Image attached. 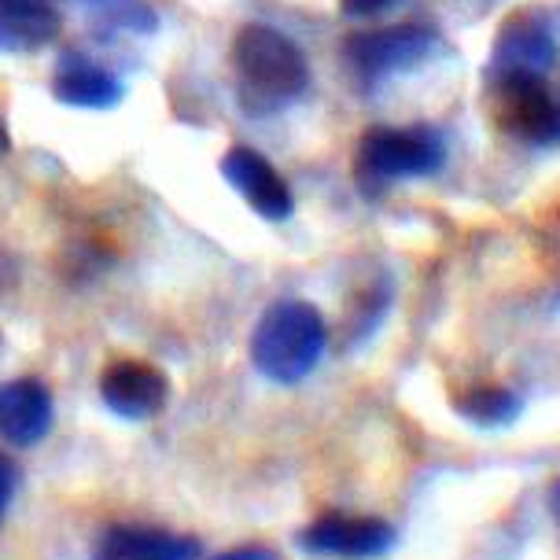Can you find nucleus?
Returning a JSON list of instances; mask_svg holds the SVG:
<instances>
[{
  "label": "nucleus",
  "mask_w": 560,
  "mask_h": 560,
  "mask_svg": "<svg viewBox=\"0 0 560 560\" xmlns=\"http://www.w3.org/2000/svg\"><path fill=\"white\" fill-rule=\"evenodd\" d=\"M233 70L240 85V107L262 118L292 107L310 85V63L292 37L277 26L247 23L233 37Z\"/></svg>",
  "instance_id": "nucleus-1"
},
{
  "label": "nucleus",
  "mask_w": 560,
  "mask_h": 560,
  "mask_svg": "<svg viewBox=\"0 0 560 560\" xmlns=\"http://www.w3.org/2000/svg\"><path fill=\"white\" fill-rule=\"evenodd\" d=\"M328 347V325L322 310L303 299H280L258 317L252 332V362L266 380L295 387L322 365Z\"/></svg>",
  "instance_id": "nucleus-2"
},
{
  "label": "nucleus",
  "mask_w": 560,
  "mask_h": 560,
  "mask_svg": "<svg viewBox=\"0 0 560 560\" xmlns=\"http://www.w3.org/2000/svg\"><path fill=\"white\" fill-rule=\"evenodd\" d=\"M443 140L432 129H395L373 126L358 140L354 177L365 192H384L406 177H428L443 166Z\"/></svg>",
  "instance_id": "nucleus-3"
},
{
  "label": "nucleus",
  "mask_w": 560,
  "mask_h": 560,
  "mask_svg": "<svg viewBox=\"0 0 560 560\" xmlns=\"http://www.w3.org/2000/svg\"><path fill=\"white\" fill-rule=\"evenodd\" d=\"M439 52V34L428 26H387L350 34L343 42V59L362 85L392 82L398 74L424 67Z\"/></svg>",
  "instance_id": "nucleus-4"
},
{
  "label": "nucleus",
  "mask_w": 560,
  "mask_h": 560,
  "mask_svg": "<svg viewBox=\"0 0 560 560\" xmlns=\"http://www.w3.org/2000/svg\"><path fill=\"white\" fill-rule=\"evenodd\" d=\"M398 532L380 516L354 513H322L299 532V546L310 557H336V560H373L395 546Z\"/></svg>",
  "instance_id": "nucleus-5"
},
{
  "label": "nucleus",
  "mask_w": 560,
  "mask_h": 560,
  "mask_svg": "<svg viewBox=\"0 0 560 560\" xmlns=\"http://www.w3.org/2000/svg\"><path fill=\"white\" fill-rule=\"evenodd\" d=\"M557 63V42L538 15H516L494 37L487 63V82L502 85L509 78H546Z\"/></svg>",
  "instance_id": "nucleus-6"
},
{
  "label": "nucleus",
  "mask_w": 560,
  "mask_h": 560,
  "mask_svg": "<svg viewBox=\"0 0 560 560\" xmlns=\"http://www.w3.org/2000/svg\"><path fill=\"white\" fill-rule=\"evenodd\" d=\"M222 177L258 218H266V222H284V218H292V210H295L292 188L280 177V170L269 163L266 155H258L255 148H247V144L229 148L222 155Z\"/></svg>",
  "instance_id": "nucleus-7"
},
{
  "label": "nucleus",
  "mask_w": 560,
  "mask_h": 560,
  "mask_svg": "<svg viewBox=\"0 0 560 560\" xmlns=\"http://www.w3.org/2000/svg\"><path fill=\"white\" fill-rule=\"evenodd\" d=\"M502 100L498 122L524 144H560V100L549 93L542 78H509L490 85Z\"/></svg>",
  "instance_id": "nucleus-8"
},
{
  "label": "nucleus",
  "mask_w": 560,
  "mask_h": 560,
  "mask_svg": "<svg viewBox=\"0 0 560 560\" xmlns=\"http://www.w3.org/2000/svg\"><path fill=\"white\" fill-rule=\"evenodd\" d=\"M100 398L122 420H152L170 402V380L163 369L122 358V362L107 365L104 376H100Z\"/></svg>",
  "instance_id": "nucleus-9"
},
{
  "label": "nucleus",
  "mask_w": 560,
  "mask_h": 560,
  "mask_svg": "<svg viewBox=\"0 0 560 560\" xmlns=\"http://www.w3.org/2000/svg\"><path fill=\"white\" fill-rule=\"evenodd\" d=\"M52 392L34 376H15L0 384V439L12 446H37L52 432Z\"/></svg>",
  "instance_id": "nucleus-10"
},
{
  "label": "nucleus",
  "mask_w": 560,
  "mask_h": 560,
  "mask_svg": "<svg viewBox=\"0 0 560 560\" xmlns=\"http://www.w3.org/2000/svg\"><path fill=\"white\" fill-rule=\"evenodd\" d=\"M52 96L78 112H112L122 104L126 85L115 70L89 59L82 52H63L52 74Z\"/></svg>",
  "instance_id": "nucleus-11"
},
{
  "label": "nucleus",
  "mask_w": 560,
  "mask_h": 560,
  "mask_svg": "<svg viewBox=\"0 0 560 560\" xmlns=\"http://www.w3.org/2000/svg\"><path fill=\"white\" fill-rule=\"evenodd\" d=\"M93 560H199V542L159 527L115 524L96 538Z\"/></svg>",
  "instance_id": "nucleus-12"
},
{
  "label": "nucleus",
  "mask_w": 560,
  "mask_h": 560,
  "mask_svg": "<svg viewBox=\"0 0 560 560\" xmlns=\"http://www.w3.org/2000/svg\"><path fill=\"white\" fill-rule=\"evenodd\" d=\"M59 19L52 0H0V56L42 52L59 37Z\"/></svg>",
  "instance_id": "nucleus-13"
},
{
  "label": "nucleus",
  "mask_w": 560,
  "mask_h": 560,
  "mask_svg": "<svg viewBox=\"0 0 560 560\" xmlns=\"http://www.w3.org/2000/svg\"><path fill=\"white\" fill-rule=\"evenodd\" d=\"M454 409L465 424L483 428V432H498V428L516 424L520 413H524V398H520L513 387L483 384V387H472V392L457 395Z\"/></svg>",
  "instance_id": "nucleus-14"
},
{
  "label": "nucleus",
  "mask_w": 560,
  "mask_h": 560,
  "mask_svg": "<svg viewBox=\"0 0 560 560\" xmlns=\"http://www.w3.org/2000/svg\"><path fill=\"white\" fill-rule=\"evenodd\" d=\"M100 30H126V34H152L159 26V15L144 0H126L118 8H107V12H96Z\"/></svg>",
  "instance_id": "nucleus-15"
},
{
  "label": "nucleus",
  "mask_w": 560,
  "mask_h": 560,
  "mask_svg": "<svg viewBox=\"0 0 560 560\" xmlns=\"http://www.w3.org/2000/svg\"><path fill=\"white\" fill-rule=\"evenodd\" d=\"M15 490H19V465L8 454H0V524H4L8 509L15 502Z\"/></svg>",
  "instance_id": "nucleus-16"
},
{
  "label": "nucleus",
  "mask_w": 560,
  "mask_h": 560,
  "mask_svg": "<svg viewBox=\"0 0 560 560\" xmlns=\"http://www.w3.org/2000/svg\"><path fill=\"white\" fill-rule=\"evenodd\" d=\"M398 4L402 0H339V12H343V19H376Z\"/></svg>",
  "instance_id": "nucleus-17"
},
{
  "label": "nucleus",
  "mask_w": 560,
  "mask_h": 560,
  "mask_svg": "<svg viewBox=\"0 0 560 560\" xmlns=\"http://www.w3.org/2000/svg\"><path fill=\"white\" fill-rule=\"evenodd\" d=\"M214 560H277L273 549L266 546H240V549H229V553H218Z\"/></svg>",
  "instance_id": "nucleus-18"
},
{
  "label": "nucleus",
  "mask_w": 560,
  "mask_h": 560,
  "mask_svg": "<svg viewBox=\"0 0 560 560\" xmlns=\"http://www.w3.org/2000/svg\"><path fill=\"white\" fill-rule=\"evenodd\" d=\"M78 4L93 8V12H107V8H118V4H126V0H78Z\"/></svg>",
  "instance_id": "nucleus-19"
},
{
  "label": "nucleus",
  "mask_w": 560,
  "mask_h": 560,
  "mask_svg": "<svg viewBox=\"0 0 560 560\" xmlns=\"http://www.w3.org/2000/svg\"><path fill=\"white\" fill-rule=\"evenodd\" d=\"M553 505H557V513H560V483H557V490H553Z\"/></svg>",
  "instance_id": "nucleus-20"
}]
</instances>
